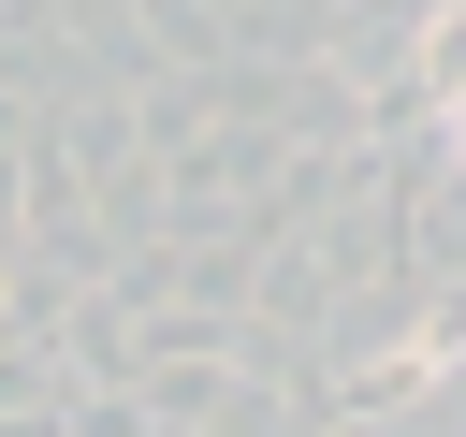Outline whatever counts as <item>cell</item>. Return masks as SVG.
Segmentation results:
<instances>
[{"mask_svg": "<svg viewBox=\"0 0 466 437\" xmlns=\"http://www.w3.org/2000/svg\"><path fill=\"white\" fill-rule=\"evenodd\" d=\"M422 87H437V102L466 87V0H451V15H422Z\"/></svg>", "mask_w": 466, "mask_h": 437, "instance_id": "1", "label": "cell"}, {"mask_svg": "<svg viewBox=\"0 0 466 437\" xmlns=\"http://www.w3.org/2000/svg\"><path fill=\"white\" fill-rule=\"evenodd\" d=\"M437 146H451V175H466V87H451V102H437Z\"/></svg>", "mask_w": 466, "mask_h": 437, "instance_id": "2", "label": "cell"}]
</instances>
